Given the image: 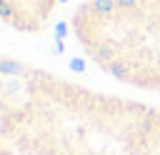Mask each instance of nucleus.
Wrapping results in <instances>:
<instances>
[{
    "instance_id": "nucleus-4",
    "label": "nucleus",
    "mask_w": 160,
    "mask_h": 155,
    "mask_svg": "<svg viewBox=\"0 0 160 155\" xmlns=\"http://www.w3.org/2000/svg\"><path fill=\"white\" fill-rule=\"evenodd\" d=\"M0 155H15V152H12V148L8 145V140H5L2 135H0Z\"/></svg>"
},
{
    "instance_id": "nucleus-1",
    "label": "nucleus",
    "mask_w": 160,
    "mask_h": 155,
    "mask_svg": "<svg viewBox=\"0 0 160 155\" xmlns=\"http://www.w3.org/2000/svg\"><path fill=\"white\" fill-rule=\"evenodd\" d=\"M0 135L15 155H160V105L0 55Z\"/></svg>"
},
{
    "instance_id": "nucleus-2",
    "label": "nucleus",
    "mask_w": 160,
    "mask_h": 155,
    "mask_svg": "<svg viewBox=\"0 0 160 155\" xmlns=\"http://www.w3.org/2000/svg\"><path fill=\"white\" fill-rule=\"evenodd\" d=\"M70 28L108 78L160 95V0H82Z\"/></svg>"
},
{
    "instance_id": "nucleus-3",
    "label": "nucleus",
    "mask_w": 160,
    "mask_h": 155,
    "mask_svg": "<svg viewBox=\"0 0 160 155\" xmlns=\"http://www.w3.org/2000/svg\"><path fill=\"white\" fill-rule=\"evenodd\" d=\"M62 0H0V25L20 32L35 35L50 25Z\"/></svg>"
}]
</instances>
